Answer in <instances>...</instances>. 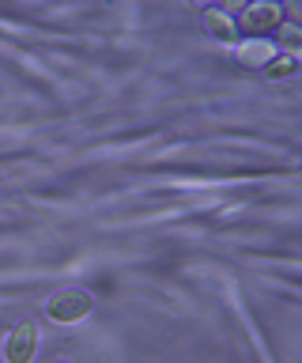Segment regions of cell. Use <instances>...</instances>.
Returning <instances> with one entry per match:
<instances>
[{"label": "cell", "mask_w": 302, "mask_h": 363, "mask_svg": "<svg viewBox=\"0 0 302 363\" xmlns=\"http://www.w3.org/2000/svg\"><path fill=\"white\" fill-rule=\"evenodd\" d=\"M279 23H284V8L272 4V0H257V4H245L234 19V27L245 38H265V34H276Z\"/></svg>", "instance_id": "cell-1"}, {"label": "cell", "mask_w": 302, "mask_h": 363, "mask_svg": "<svg viewBox=\"0 0 302 363\" xmlns=\"http://www.w3.org/2000/svg\"><path fill=\"white\" fill-rule=\"evenodd\" d=\"M91 311H95V295L83 291V288H61L46 303V314L53 318V322H61V325L83 322V318H91Z\"/></svg>", "instance_id": "cell-2"}, {"label": "cell", "mask_w": 302, "mask_h": 363, "mask_svg": "<svg viewBox=\"0 0 302 363\" xmlns=\"http://www.w3.org/2000/svg\"><path fill=\"white\" fill-rule=\"evenodd\" d=\"M38 352V325L35 322H19L12 329V337H8L4 345V359L8 363H30Z\"/></svg>", "instance_id": "cell-3"}, {"label": "cell", "mask_w": 302, "mask_h": 363, "mask_svg": "<svg viewBox=\"0 0 302 363\" xmlns=\"http://www.w3.org/2000/svg\"><path fill=\"white\" fill-rule=\"evenodd\" d=\"M276 57V45L268 38H238L234 42V61L242 68H268Z\"/></svg>", "instance_id": "cell-4"}, {"label": "cell", "mask_w": 302, "mask_h": 363, "mask_svg": "<svg viewBox=\"0 0 302 363\" xmlns=\"http://www.w3.org/2000/svg\"><path fill=\"white\" fill-rule=\"evenodd\" d=\"M204 30L216 42H227V45H234V42L242 38L238 27H234V16H231V11H223V8H208L204 11Z\"/></svg>", "instance_id": "cell-5"}, {"label": "cell", "mask_w": 302, "mask_h": 363, "mask_svg": "<svg viewBox=\"0 0 302 363\" xmlns=\"http://www.w3.org/2000/svg\"><path fill=\"white\" fill-rule=\"evenodd\" d=\"M272 45H279L284 53L295 57V50L302 45V30H298V27H291V23H279V30H276V42H272Z\"/></svg>", "instance_id": "cell-6"}, {"label": "cell", "mask_w": 302, "mask_h": 363, "mask_svg": "<svg viewBox=\"0 0 302 363\" xmlns=\"http://www.w3.org/2000/svg\"><path fill=\"white\" fill-rule=\"evenodd\" d=\"M295 68H298V61H295L291 53H276V57H272V65H268L265 72H268V79H284V76L295 72Z\"/></svg>", "instance_id": "cell-7"}, {"label": "cell", "mask_w": 302, "mask_h": 363, "mask_svg": "<svg viewBox=\"0 0 302 363\" xmlns=\"http://www.w3.org/2000/svg\"><path fill=\"white\" fill-rule=\"evenodd\" d=\"M57 363H69V359H57Z\"/></svg>", "instance_id": "cell-8"}]
</instances>
